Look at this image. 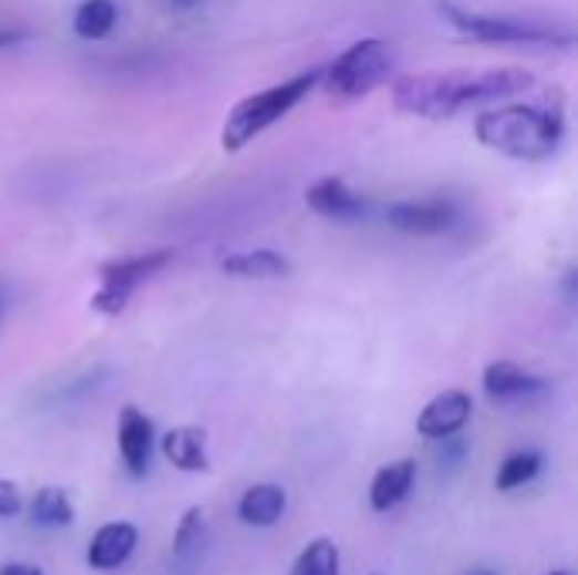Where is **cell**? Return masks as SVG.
<instances>
[{
    "mask_svg": "<svg viewBox=\"0 0 578 575\" xmlns=\"http://www.w3.org/2000/svg\"><path fill=\"white\" fill-rule=\"evenodd\" d=\"M288 507V494L281 484H250L237 504V515L250 528H271Z\"/></svg>",
    "mask_w": 578,
    "mask_h": 575,
    "instance_id": "2e32d148",
    "label": "cell"
},
{
    "mask_svg": "<svg viewBox=\"0 0 578 575\" xmlns=\"http://www.w3.org/2000/svg\"><path fill=\"white\" fill-rule=\"evenodd\" d=\"M385 220L403 234L430 237V234H443L454 227L457 211L450 201H400V204H390Z\"/></svg>",
    "mask_w": 578,
    "mask_h": 575,
    "instance_id": "ba28073f",
    "label": "cell"
},
{
    "mask_svg": "<svg viewBox=\"0 0 578 575\" xmlns=\"http://www.w3.org/2000/svg\"><path fill=\"white\" fill-rule=\"evenodd\" d=\"M163 458L179 468V471H207L210 458H207V433L200 427H173L163 437Z\"/></svg>",
    "mask_w": 578,
    "mask_h": 575,
    "instance_id": "9a60e30c",
    "label": "cell"
},
{
    "mask_svg": "<svg viewBox=\"0 0 578 575\" xmlns=\"http://www.w3.org/2000/svg\"><path fill=\"white\" fill-rule=\"evenodd\" d=\"M474 136L481 146L522 163L551 160L565 140V102L561 92H548L541 102L491 105L474 119Z\"/></svg>",
    "mask_w": 578,
    "mask_h": 575,
    "instance_id": "7a4b0ae2",
    "label": "cell"
},
{
    "mask_svg": "<svg viewBox=\"0 0 578 575\" xmlns=\"http://www.w3.org/2000/svg\"><path fill=\"white\" fill-rule=\"evenodd\" d=\"M136 542H140V532L136 525L128 522H109L102 525L95 535H92V545H89V565L92 568H118L128 555L136 552Z\"/></svg>",
    "mask_w": 578,
    "mask_h": 575,
    "instance_id": "4fadbf2b",
    "label": "cell"
},
{
    "mask_svg": "<svg viewBox=\"0 0 578 575\" xmlns=\"http://www.w3.org/2000/svg\"><path fill=\"white\" fill-rule=\"evenodd\" d=\"M471 410H474L471 393H464V390H443V393H436V397L423 407V413H420V420H416V430H420L426 440L457 437V433L467 427Z\"/></svg>",
    "mask_w": 578,
    "mask_h": 575,
    "instance_id": "52a82bcc",
    "label": "cell"
},
{
    "mask_svg": "<svg viewBox=\"0 0 578 575\" xmlns=\"http://www.w3.org/2000/svg\"><path fill=\"white\" fill-rule=\"evenodd\" d=\"M200 0H173V8H179V11H189V8H197Z\"/></svg>",
    "mask_w": 578,
    "mask_h": 575,
    "instance_id": "d4e9b609",
    "label": "cell"
},
{
    "mask_svg": "<svg viewBox=\"0 0 578 575\" xmlns=\"http://www.w3.org/2000/svg\"><path fill=\"white\" fill-rule=\"evenodd\" d=\"M0 575H44L38 565H28V562H8L4 568H0Z\"/></svg>",
    "mask_w": 578,
    "mask_h": 575,
    "instance_id": "603a6c76",
    "label": "cell"
},
{
    "mask_svg": "<svg viewBox=\"0 0 578 575\" xmlns=\"http://www.w3.org/2000/svg\"><path fill=\"white\" fill-rule=\"evenodd\" d=\"M31 522L41 528H64L75 522V504L61 487H41L31 501Z\"/></svg>",
    "mask_w": 578,
    "mask_h": 575,
    "instance_id": "e0dca14e",
    "label": "cell"
},
{
    "mask_svg": "<svg viewBox=\"0 0 578 575\" xmlns=\"http://www.w3.org/2000/svg\"><path fill=\"white\" fill-rule=\"evenodd\" d=\"M318 82H321V69H311V72H298L295 79H285L271 89L244 95L224 119V130H220L224 153H240L261 133H268L275 122H281L295 105H301L311 95V89Z\"/></svg>",
    "mask_w": 578,
    "mask_h": 575,
    "instance_id": "3957f363",
    "label": "cell"
},
{
    "mask_svg": "<svg viewBox=\"0 0 578 575\" xmlns=\"http://www.w3.org/2000/svg\"><path fill=\"white\" fill-rule=\"evenodd\" d=\"M535 89L528 69H454V72H423L400 75L393 82V105L416 119H454L471 105H497Z\"/></svg>",
    "mask_w": 578,
    "mask_h": 575,
    "instance_id": "6da1fadb",
    "label": "cell"
},
{
    "mask_svg": "<svg viewBox=\"0 0 578 575\" xmlns=\"http://www.w3.org/2000/svg\"><path fill=\"white\" fill-rule=\"evenodd\" d=\"M115 18H118V11L112 0H85L72 18V28L82 41H102L112 34Z\"/></svg>",
    "mask_w": 578,
    "mask_h": 575,
    "instance_id": "ac0fdd59",
    "label": "cell"
},
{
    "mask_svg": "<svg viewBox=\"0 0 578 575\" xmlns=\"http://www.w3.org/2000/svg\"><path fill=\"white\" fill-rule=\"evenodd\" d=\"M21 511V491L14 481H0V518H14Z\"/></svg>",
    "mask_w": 578,
    "mask_h": 575,
    "instance_id": "7402d4cb",
    "label": "cell"
},
{
    "mask_svg": "<svg viewBox=\"0 0 578 575\" xmlns=\"http://www.w3.org/2000/svg\"><path fill=\"white\" fill-rule=\"evenodd\" d=\"M467 575H497V572L494 568H471Z\"/></svg>",
    "mask_w": 578,
    "mask_h": 575,
    "instance_id": "4316f807",
    "label": "cell"
},
{
    "mask_svg": "<svg viewBox=\"0 0 578 575\" xmlns=\"http://www.w3.org/2000/svg\"><path fill=\"white\" fill-rule=\"evenodd\" d=\"M416 481V461L413 458H400V461H390V464H382L369 484V504L372 511H390L396 507L410 487Z\"/></svg>",
    "mask_w": 578,
    "mask_h": 575,
    "instance_id": "5bb4252c",
    "label": "cell"
},
{
    "mask_svg": "<svg viewBox=\"0 0 578 575\" xmlns=\"http://www.w3.org/2000/svg\"><path fill=\"white\" fill-rule=\"evenodd\" d=\"M440 14L454 31H461L474 41H484V44H545V48L571 44V34H558L551 28H541V24H531L522 18H507V14H474V11L450 4V0H440Z\"/></svg>",
    "mask_w": 578,
    "mask_h": 575,
    "instance_id": "5b68a950",
    "label": "cell"
},
{
    "mask_svg": "<svg viewBox=\"0 0 578 575\" xmlns=\"http://www.w3.org/2000/svg\"><path fill=\"white\" fill-rule=\"evenodd\" d=\"M176 254L159 247V250H146V254H133V258H115V261H105L99 265V281L102 288L92 295V308L102 311V315H118L125 311L128 298H133V291L149 281L153 275H159L163 268L173 265Z\"/></svg>",
    "mask_w": 578,
    "mask_h": 575,
    "instance_id": "8992f818",
    "label": "cell"
},
{
    "mask_svg": "<svg viewBox=\"0 0 578 575\" xmlns=\"http://www.w3.org/2000/svg\"><path fill=\"white\" fill-rule=\"evenodd\" d=\"M8 308H11V291H8V285H4V281H0V322H4Z\"/></svg>",
    "mask_w": 578,
    "mask_h": 575,
    "instance_id": "cb8c5ba5",
    "label": "cell"
},
{
    "mask_svg": "<svg viewBox=\"0 0 578 575\" xmlns=\"http://www.w3.org/2000/svg\"><path fill=\"white\" fill-rule=\"evenodd\" d=\"M18 41V34H0V48H4V44H14Z\"/></svg>",
    "mask_w": 578,
    "mask_h": 575,
    "instance_id": "484cf974",
    "label": "cell"
},
{
    "mask_svg": "<svg viewBox=\"0 0 578 575\" xmlns=\"http://www.w3.org/2000/svg\"><path fill=\"white\" fill-rule=\"evenodd\" d=\"M207 542V522H204V507H186V515L179 518L176 525V542H173V552L176 558H189L197 555Z\"/></svg>",
    "mask_w": 578,
    "mask_h": 575,
    "instance_id": "44dd1931",
    "label": "cell"
},
{
    "mask_svg": "<svg viewBox=\"0 0 578 575\" xmlns=\"http://www.w3.org/2000/svg\"><path fill=\"white\" fill-rule=\"evenodd\" d=\"M548 575H571V572H548Z\"/></svg>",
    "mask_w": 578,
    "mask_h": 575,
    "instance_id": "83f0119b",
    "label": "cell"
},
{
    "mask_svg": "<svg viewBox=\"0 0 578 575\" xmlns=\"http://www.w3.org/2000/svg\"><path fill=\"white\" fill-rule=\"evenodd\" d=\"M393 69H396V58L390 41L362 38L349 44L329 69H321V85H326L332 102H355L390 82Z\"/></svg>",
    "mask_w": 578,
    "mask_h": 575,
    "instance_id": "277c9868",
    "label": "cell"
},
{
    "mask_svg": "<svg viewBox=\"0 0 578 575\" xmlns=\"http://www.w3.org/2000/svg\"><path fill=\"white\" fill-rule=\"evenodd\" d=\"M118 454L136 478L146 474L153 458V420L140 407H122L118 417Z\"/></svg>",
    "mask_w": 578,
    "mask_h": 575,
    "instance_id": "8fae6325",
    "label": "cell"
},
{
    "mask_svg": "<svg viewBox=\"0 0 578 575\" xmlns=\"http://www.w3.org/2000/svg\"><path fill=\"white\" fill-rule=\"evenodd\" d=\"M305 204L318 214V217H329V220H359L365 211H369V201L362 194H355V189L342 179V176H326L308 186L305 194Z\"/></svg>",
    "mask_w": 578,
    "mask_h": 575,
    "instance_id": "9c48e42d",
    "label": "cell"
},
{
    "mask_svg": "<svg viewBox=\"0 0 578 575\" xmlns=\"http://www.w3.org/2000/svg\"><path fill=\"white\" fill-rule=\"evenodd\" d=\"M288 575H339V545L332 538H311Z\"/></svg>",
    "mask_w": 578,
    "mask_h": 575,
    "instance_id": "d6986e66",
    "label": "cell"
},
{
    "mask_svg": "<svg viewBox=\"0 0 578 575\" xmlns=\"http://www.w3.org/2000/svg\"><path fill=\"white\" fill-rule=\"evenodd\" d=\"M538 471H541V454H538V451H514V454H507L504 464L497 468V491L525 487L528 481H535Z\"/></svg>",
    "mask_w": 578,
    "mask_h": 575,
    "instance_id": "ffe728a7",
    "label": "cell"
},
{
    "mask_svg": "<svg viewBox=\"0 0 578 575\" xmlns=\"http://www.w3.org/2000/svg\"><path fill=\"white\" fill-rule=\"evenodd\" d=\"M220 271L240 281H275V278H288L291 275V261L278 250L257 247V250H237L227 254L220 261Z\"/></svg>",
    "mask_w": 578,
    "mask_h": 575,
    "instance_id": "7c38bea8",
    "label": "cell"
},
{
    "mask_svg": "<svg viewBox=\"0 0 578 575\" xmlns=\"http://www.w3.org/2000/svg\"><path fill=\"white\" fill-rule=\"evenodd\" d=\"M548 390V379L541 376H531L528 369H522L518 362H507V359H497L484 369V393L491 400H500V403H510V400H528V397H538Z\"/></svg>",
    "mask_w": 578,
    "mask_h": 575,
    "instance_id": "30bf717a",
    "label": "cell"
}]
</instances>
